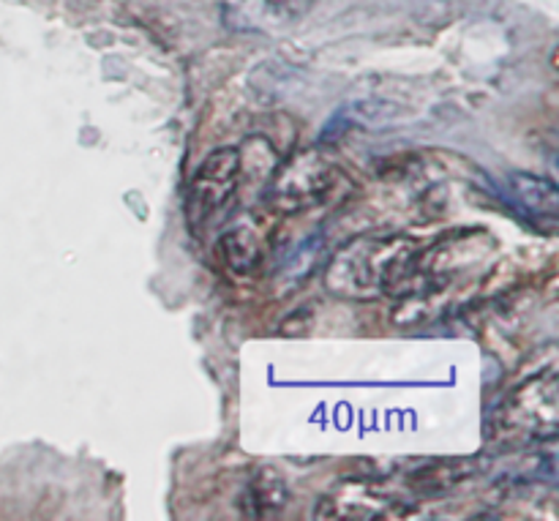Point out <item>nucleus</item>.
<instances>
[{"label":"nucleus","instance_id":"nucleus-2","mask_svg":"<svg viewBox=\"0 0 559 521\" xmlns=\"http://www.w3.org/2000/svg\"><path fill=\"white\" fill-rule=\"evenodd\" d=\"M559 429V380L549 369L513 388L497 410V435L511 442L555 440Z\"/></svg>","mask_w":559,"mask_h":521},{"label":"nucleus","instance_id":"nucleus-7","mask_svg":"<svg viewBox=\"0 0 559 521\" xmlns=\"http://www.w3.org/2000/svg\"><path fill=\"white\" fill-rule=\"evenodd\" d=\"M508 189L530 216L546 218V222H555L559 216V189L555 180L533 173H511L508 175Z\"/></svg>","mask_w":559,"mask_h":521},{"label":"nucleus","instance_id":"nucleus-4","mask_svg":"<svg viewBox=\"0 0 559 521\" xmlns=\"http://www.w3.org/2000/svg\"><path fill=\"white\" fill-rule=\"evenodd\" d=\"M240 153L235 147H218L197 167L186 194V222L194 233L218 222L233 202L240 183Z\"/></svg>","mask_w":559,"mask_h":521},{"label":"nucleus","instance_id":"nucleus-5","mask_svg":"<svg viewBox=\"0 0 559 521\" xmlns=\"http://www.w3.org/2000/svg\"><path fill=\"white\" fill-rule=\"evenodd\" d=\"M317 0H222V22L240 33L287 31L304 20Z\"/></svg>","mask_w":559,"mask_h":521},{"label":"nucleus","instance_id":"nucleus-3","mask_svg":"<svg viewBox=\"0 0 559 521\" xmlns=\"http://www.w3.org/2000/svg\"><path fill=\"white\" fill-rule=\"evenodd\" d=\"M344 173L333 162L314 151H304L289 158L271 183V205L278 213H306L331 200L342 186Z\"/></svg>","mask_w":559,"mask_h":521},{"label":"nucleus","instance_id":"nucleus-8","mask_svg":"<svg viewBox=\"0 0 559 521\" xmlns=\"http://www.w3.org/2000/svg\"><path fill=\"white\" fill-rule=\"evenodd\" d=\"M222 257L229 271L249 273L260 262V238L254 229L238 227L222 238Z\"/></svg>","mask_w":559,"mask_h":521},{"label":"nucleus","instance_id":"nucleus-6","mask_svg":"<svg viewBox=\"0 0 559 521\" xmlns=\"http://www.w3.org/2000/svg\"><path fill=\"white\" fill-rule=\"evenodd\" d=\"M393 508H402L385 492L369 484H353L331 492L322 502H317V517L322 519H385Z\"/></svg>","mask_w":559,"mask_h":521},{"label":"nucleus","instance_id":"nucleus-1","mask_svg":"<svg viewBox=\"0 0 559 521\" xmlns=\"http://www.w3.org/2000/svg\"><path fill=\"white\" fill-rule=\"evenodd\" d=\"M409 265H415L413 240L402 235L358 238L338 249L325 271V284L342 298L371 300L399 287L407 279Z\"/></svg>","mask_w":559,"mask_h":521},{"label":"nucleus","instance_id":"nucleus-9","mask_svg":"<svg viewBox=\"0 0 559 521\" xmlns=\"http://www.w3.org/2000/svg\"><path fill=\"white\" fill-rule=\"evenodd\" d=\"M287 502V486L278 478L276 473H260L249 486V500L246 506H251L254 517H273L278 513Z\"/></svg>","mask_w":559,"mask_h":521}]
</instances>
